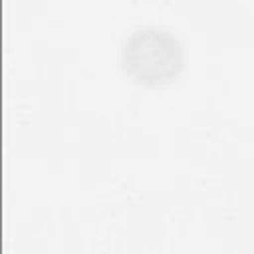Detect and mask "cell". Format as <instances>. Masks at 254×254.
Instances as JSON below:
<instances>
[{
	"label": "cell",
	"instance_id": "cell-1",
	"mask_svg": "<svg viewBox=\"0 0 254 254\" xmlns=\"http://www.w3.org/2000/svg\"><path fill=\"white\" fill-rule=\"evenodd\" d=\"M121 67L139 85H169L185 67L183 42L165 28H137L121 46Z\"/></svg>",
	"mask_w": 254,
	"mask_h": 254
}]
</instances>
